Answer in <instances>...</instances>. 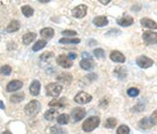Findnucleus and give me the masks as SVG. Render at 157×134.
<instances>
[{
  "label": "nucleus",
  "mask_w": 157,
  "mask_h": 134,
  "mask_svg": "<svg viewBox=\"0 0 157 134\" xmlns=\"http://www.w3.org/2000/svg\"><path fill=\"white\" fill-rule=\"evenodd\" d=\"M40 2L41 3H48V2H50V0H40Z\"/></svg>",
  "instance_id": "40"
},
{
  "label": "nucleus",
  "mask_w": 157,
  "mask_h": 134,
  "mask_svg": "<svg viewBox=\"0 0 157 134\" xmlns=\"http://www.w3.org/2000/svg\"><path fill=\"white\" fill-rule=\"evenodd\" d=\"M51 133L52 134H66V130L60 126L53 125L51 127Z\"/></svg>",
  "instance_id": "30"
},
{
  "label": "nucleus",
  "mask_w": 157,
  "mask_h": 134,
  "mask_svg": "<svg viewBox=\"0 0 157 134\" xmlns=\"http://www.w3.org/2000/svg\"><path fill=\"white\" fill-rule=\"evenodd\" d=\"M110 58L113 61L118 63H123L125 61V56L118 51H113L110 53Z\"/></svg>",
  "instance_id": "12"
},
{
  "label": "nucleus",
  "mask_w": 157,
  "mask_h": 134,
  "mask_svg": "<svg viewBox=\"0 0 157 134\" xmlns=\"http://www.w3.org/2000/svg\"><path fill=\"white\" fill-rule=\"evenodd\" d=\"M117 22L120 26L127 27L134 23V20H133L132 17H123V18H120V19H117Z\"/></svg>",
  "instance_id": "15"
},
{
  "label": "nucleus",
  "mask_w": 157,
  "mask_h": 134,
  "mask_svg": "<svg viewBox=\"0 0 157 134\" xmlns=\"http://www.w3.org/2000/svg\"><path fill=\"white\" fill-rule=\"evenodd\" d=\"M52 57H53V53H52V52H45L44 53H42L41 56H40V59L46 61V60H49Z\"/></svg>",
  "instance_id": "36"
},
{
  "label": "nucleus",
  "mask_w": 157,
  "mask_h": 134,
  "mask_svg": "<svg viewBox=\"0 0 157 134\" xmlns=\"http://www.w3.org/2000/svg\"><path fill=\"white\" fill-rule=\"evenodd\" d=\"M62 85H60L59 83H51L46 87V93L48 96H59L62 91Z\"/></svg>",
  "instance_id": "3"
},
{
  "label": "nucleus",
  "mask_w": 157,
  "mask_h": 134,
  "mask_svg": "<svg viewBox=\"0 0 157 134\" xmlns=\"http://www.w3.org/2000/svg\"><path fill=\"white\" fill-rule=\"evenodd\" d=\"M59 43L60 44H78L81 42V39L78 38H61L59 39Z\"/></svg>",
  "instance_id": "24"
},
{
  "label": "nucleus",
  "mask_w": 157,
  "mask_h": 134,
  "mask_svg": "<svg viewBox=\"0 0 157 134\" xmlns=\"http://www.w3.org/2000/svg\"><path fill=\"white\" fill-rule=\"evenodd\" d=\"M141 24L143 26L150 28V29H156L157 28V23L154 21L148 19V18H144V19H142Z\"/></svg>",
  "instance_id": "18"
},
{
  "label": "nucleus",
  "mask_w": 157,
  "mask_h": 134,
  "mask_svg": "<svg viewBox=\"0 0 157 134\" xmlns=\"http://www.w3.org/2000/svg\"><path fill=\"white\" fill-rule=\"evenodd\" d=\"M61 34L63 36H76L77 35V31H75V30L67 29V30H63V31L61 32Z\"/></svg>",
  "instance_id": "37"
},
{
  "label": "nucleus",
  "mask_w": 157,
  "mask_h": 134,
  "mask_svg": "<svg viewBox=\"0 0 157 134\" xmlns=\"http://www.w3.org/2000/svg\"><path fill=\"white\" fill-rule=\"evenodd\" d=\"M143 39L147 45H154L157 42V34L155 32L150 31V30H147V31L144 32Z\"/></svg>",
  "instance_id": "9"
},
{
  "label": "nucleus",
  "mask_w": 157,
  "mask_h": 134,
  "mask_svg": "<svg viewBox=\"0 0 157 134\" xmlns=\"http://www.w3.org/2000/svg\"><path fill=\"white\" fill-rule=\"evenodd\" d=\"M99 2H100V3H102L103 5H107V4H109V3L111 2V0H107V1H103V0H100Z\"/></svg>",
  "instance_id": "39"
},
{
  "label": "nucleus",
  "mask_w": 157,
  "mask_h": 134,
  "mask_svg": "<svg viewBox=\"0 0 157 134\" xmlns=\"http://www.w3.org/2000/svg\"><path fill=\"white\" fill-rule=\"evenodd\" d=\"M81 67L86 71H90L94 68L95 63L92 59H82V61L80 62Z\"/></svg>",
  "instance_id": "16"
},
{
  "label": "nucleus",
  "mask_w": 157,
  "mask_h": 134,
  "mask_svg": "<svg viewBox=\"0 0 157 134\" xmlns=\"http://www.w3.org/2000/svg\"><path fill=\"white\" fill-rule=\"evenodd\" d=\"M40 110H41V104L37 100H31L25 107V114L27 116H30V117H34V116L38 115Z\"/></svg>",
  "instance_id": "2"
},
{
  "label": "nucleus",
  "mask_w": 157,
  "mask_h": 134,
  "mask_svg": "<svg viewBox=\"0 0 157 134\" xmlns=\"http://www.w3.org/2000/svg\"><path fill=\"white\" fill-rule=\"evenodd\" d=\"M11 72H12V68L10 65H4L1 67V69H0V73L5 76H9L11 74Z\"/></svg>",
  "instance_id": "33"
},
{
  "label": "nucleus",
  "mask_w": 157,
  "mask_h": 134,
  "mask_svg": "<svg viewBox=\"0 0 157 134\" xmlns=\"http://www.w3.org/2000/svg\"><path fill=\"white\" fill-rule=\"evenodd\" d=\"M21 27V23L17 22V21H12L9 24L7 28H6V30H7V32H16L17 31V30L20 29Z\"/></svg>",
  "instance_id": "22"
},
{
  "label": "nucleus",
  "mask_w": 157,
  "mask_h": 134,
  "mask_svg": "<svg viewBox=\"0 0 157 134\" xmlns=\"http://www.w3.org/2000/svg\"><path fill=\"white\" fill-rule=\"evenodd\" d=\"M74 100L78 104H86V103H89L92 100V96L86 91H80L76 94Z\"/></svg>",
  "instance_id": "5"
},
{
  "label": "nucleus",
  "mask_w": 157,
  "mask_h": 134,
  "mask_svg": "<svg viewBox=\"0 0 157 134\" xmlns=\"http://www.w3.org/2000/svg\"><path fill=\"white\" fill-rule=\"evenodd\" d=\"M139 93H140V90H139L137 88H130L127 90V94L131 97H136L139 95Z\"/></svg>",
  "instance_id": "35"
},
{
  "label": "nucleus",
  "mask_w": 157,
  "mask_h": 134,
  "mask_svg": "<svg viewBox=\"0 0 157 134\" xmlns=\"http://www.w3.org/2000/svg\"><path fill=\"white\" fill-rule=\"evenodd\" d=\"M129 132L130 128L126 124H121L117 130V134H129Z\"/></svg>",
  "instance_id": "32"
},
{
  "label": "nucleus",
  "mask_w": 157,
  "mask_h": 134,
  "mask_svg": "<svg viewBox=\"0 0 157 134\" xmlns=\"http://www.w3.org/2000/svg\"><path fill=\"white\" fill-rule=\"evenodd\" d=\"M0 108H1V109H5V107H4V105H3V102H2V101H0Z\"/></svg>",
  "instance_id": "41"
},
{
  "label": "nucleus",
  "mask_w": 157,
  "mask_h": 134,
  "mask_svg": "<svg viewBox=\"0 0 157 134\" xmlns=\"http://www.w3.org/2000/svg\"><path fill=\"white\" fill-rule=\"evenodd\" d=\"M117 120L114 119V118H109L104 124V126L106 128H113L114 126L117 125Z\"/></svg>",
  "instance_id": "29"
},
{
  "label": "nucleus",
  "mask_w": 157,
  "mask_h": 134,
  "mask_svg": "<svg viewBox=\"0 0 157 134\" xmlns=\"http://www.w3.org/2000/svg\"><path fill=\"white\" fill-rule=\"evenodd\" d=\"M93 53H94V56L98 58H104L105 57V51L101 48L95 49V50L93 51Z\"/></svg>",
  "instance_id": "34"
},
{
  "label": "nucleus",
  "mask_w": 157,
  "mask_h": 134,
  "mask_svg": "<svg viewBox=\"0 0 157 134\" xmlns=\"http://www.w3.org/2000/svg\"><path fill=\"white\" fill-rule=\"evenodd\" d=\"M2 134H12V133H11L10 131H8V130H6V131H4Z\"/></svg>",
  "instance_id": "42"
},
{
  "label": "nucleus",
  "mask_w": 157,
  "mask_h": 134,
  "mask_svg": "<svg viewBox=\"0 0 157 134\" xmlns=\"http://www.w3.org/2000/svg\"><path fill=\"white\" fill-rule=\"evenodd\" d=\"M86 13H87V6L82 4L73 9V11H72V16L77 18V19H82V18L86 17Z\"/></svg>",
  "instance_id": "8"
},
{
  "label": "nucleus",
  "mask_w": 157,
  "mask_h": 134,
  "mask_svg": "<svg viewBox=\"0 0 157 134\" xmlns=\"http://www.w3.org/2000/svg\"><path fill=\"white\" fill-rule=\"evenodd\" d=\"M40 34L42 37L45 39H51L54 36V30L51 27H46V28L41 29Z\"/></svg>",
  "instance_id": "20"
},
{
  "label": "nucleus",
  "mask_w": 157,
  "mask_h": 134,
  "mask_svg": "<svg viewBox=\"0 0 157 134\" xmlns=\"http://www.w3.org/2000/svg\"><path fill=\"white\" fill-rule=\"evenodd\" d=\"M69 120H70V118H69L68 115L61 114V115H59L58 117H57V123L59 124L64 125V124H67L69 123Z\"/></svg>",
  "instance_id": "28"
},
{
  "label": "nucleus",
  "mask_w": 157,
  "mask_h": 134,
  "mask_svg": "<svg viewBox=\"0 0 157 134\" xmlns=\"http://www.w3.org/2000/svg\"><path fill=\"white\" fill-rule=\"evenodd\" d=\"M56 111L52 109V110H48L45 113V119L47 120H52L54 118H56Z\"/></svg>",
  "instance_id": "31"
},
{
  "label": "nucleus",
  "mask_w": 157,
  "mask_h": 134,
  "mask_svg": "<svg viewBox=\"0 0 157 134\" xmlns=\"http://www.w3.org/2000/svg\"><path fill=\"white\" fill-rule=\"evenodd\" d=\"M21 12L26 18H30L34 15V9L32 7H30L28 5H25L21 7Z\"/></svg>",
  "instance_id": "23"
},
{
  "label": "nucleus",
  "mask_w": 157,
  "mask_h": 134,
  "mask_svg": "<svg viewBox=\"0 0 157 134\" xmlns=\"http://www.w3.org/2000/svg\"><path fill=\"white\" fill-rule=\"evenodd\" d=\"M37 37V34L34 33V32H28L26 34H25L22 36V42L25 45H29L30 43H32V42L36 39Z\"/></svg>",
  "instance_id": "19"
},
{
  "label": "nucleus",
  "mask_w": 157,
  "mask_h": 134,
  "mask_svg": "<svg viewBox=\"0 0 157 134\" xmlns=\"http://www.w3.org/2000/svg\"><path fill=\"white\" fill-rule=\"evenodd\" d=\"M40 89H41V84L38 80H34L29 87V93L33 96H37L40 93Z\"/></svg>",
  "instance_id": "13"
},
{
  "label": "nucleus",
  "mask_w": 157,
  "mask_h": 134,
  "mask_svg": "<svg viewBox=\"0 0 157 134\" xmlns=\"http://www.w3.org/2000/svg\"><path fill=\"white\" fill-rule=\"evenodd\" d=\"M22 86H23V84H22L21 81L13 80L7 85V87H6V90H7L8 93H13V91H17V90H19L20 89H21Z\"/></svg>",
  "instance_id": "10"
},
{
  "label": "nucleus",
  "mask_w": 157,
  "mask_h": 134,
  "mask_svg": "<svg viewBox=\"0 0 157 134\" xmlns=\"http://www.w3.org/2000/svg\"><path fill=\"white\" fill-rule=\"evenodd\" d=\"M67 57H69L70 60H73V59H76V58H77V54H76L75 53H70Z\"/></svg>",
  "instance_id": "38"
},
{
  "label": "nucleus",
  "mask_w": 157,
  "mask_h": 134,
  "mask_svg": "<svg viewBox=\"0 0 157 134\" xmlns=\"http://www.w3.org/2000/svg\"><path fill=\"white\" fill-rule=\"evenodd\" d=\"M49 106H50V107H56V108H62V107L65 106L64 99H60V100L53 99V100H52V101L49 103Z\"/></svg>",
  "instance_id": "27"
},
{
  "label": "nucleus",
  "mask_w": 157,
  "mask_h": 134,
  "mask_svg": "<svg viewBox=\"0 0 157 134\" xmlns=\"http://www.w3.org/2000/svg\"><path fill=\"white\" fill-rule=\"evenodd\" d=\"M136 63L139 67H141L143 69H147V68H149V67H151L154 63V61L149 58L147 57H144V56H141L137 57L136 59Z\"/></svg>",
  "instance_id": "6"
},
{
  "label": "nucleus",
  "mask_w": 157,
  "mask_h": 134,
  "mask_svg": "<svg viewBox=\"0 0 157 134\" xmlns=\"http://www.w3.org/2000/svg\"><path fill=\"white\" fill-rule=\"evenodd\" d=\"M23 99H25V93H19L13 94L10 97V101L13 102V103H20Z\"/></svg>",
  "instance_id": "25"
},
{
  "label": "nucleus",
  "mask_w": 157,
  "mask_h": 134,
  "mask_svg": "<svg viewBox=\"0 0 157 134\" xmlns=\"http://www.w3.org/2000/svg\"><path fill=\"white\" fill-rule=\"evenodd\" d=\"M86 115V109L82 107H76L71 112V119L73 123H78V121L82 120Z\"/></svg>",
  "instance_id": "4"
},
{
  "label": "nucleus",
  "mask_w": 157,
  "mask_h": 134,
  "mask_svg": "<svg viewBox=\"0 0 157 134\" xmlns=\"http://www.w3.org/2000/svg\"><path fill=\"white\" fill-rule=\"evenodd\" d=\"M113 73L118 79H120V80H124V79L127 77V71H126V69L124 68V67H121V66L116 68V70H114Z\"/></svg>",
  "instance_id": "21"
},
{
  "label": "nucleus",
  "mask_w": 157,
  "mask_h": 134,
  "mask_svg": "<svg viewBox=\"0 0 157 134\" xmlns=\"http://www.w3.org/2000/svg\"><path fill=\"white\" fill-rule=\"evenodd\" d=\"M56 80L63 84L69 85L73 81V76H72L70 73H61V74L56 77Z\"/></svg>",
  "instance_id": "14"
},
{
  "label": "nucleus",
  "mask_w": 157,
  "mask_h": 134,
  "mask_svg": "<svg viewBox=\"0 0 157 134\" xmlns=\"http://www.w3.org/2000/svg\"><path fill=\"white\" fill-rule=\"evenodd\" d=\"M93 23L98 27H103V26H106L109 23V21H108V18L105 16H98L94 18Z\"/></svg>",
  "instance_id": "17"
},
{
  "label": "nucleus",
  "mask_w": 157,
  "mask_h": 134,
  "mask_svg": "<svg viewBox=\"0 0 157 134\" xmlns=\"http://www.w3.org/2000/svg\"><path fill=\"white\" fill-rule=\"evenodd\" d=\"M100 124V118L96 117V116H92L89 117L87 120H86L82 124V130L86 132L93 131L95 128H97L98 125Z\"/></svg>",
  "instance_id": "1"
},
{
  "label": "nucleus",
  "mask_w": 157,
  "mask_h": 134,
  "mask_svg": "<svg viewBox=\"0 0 157 134\" xmlns=\"http://www.w3.org/2000/svg\"><path fill=\"white\" fill-rule=\"evenodd\" d=\"M46 46H47V41H45V40H39V41H37L34 44L32 50H33V52H38V51L42 50V49H43L44 47H46Z\"/></svg>",
  "instance_id": "26"
},
{
  "label": "nucleus",
  "mask_w": 157,
  "mask_h": 134,
  "mask_svg": "<svg viewBox=\"0 0 157 134\" xmlns=\"http://www.w3.org/2000/svg\"><path fill=\"white\" fill-rule=\"evenodd\" d=\"M156 124V123L151 120V118H144L140 120V123H139V126L141 127L142 129H149L151 128L152 126H154Z\"/></svg>",
  "instance_id": "11"
},
{
  "label": "nucleus",
  "mask_w": 157,
  "mask_h": 134,
  "mask_svg": "<svg viewBox=\"0 0 157 134\" xmlns=\"http://www.w3.org/2000/svg\"><path fill=\"white\" fill-rule=\"evenodd\" d=\"M56 63L65 69H69L73 66V61L70 60L66 54H60V56H58L56 57Z\"/></svg>",
  "instance_id": "7"
}]
</instances>
